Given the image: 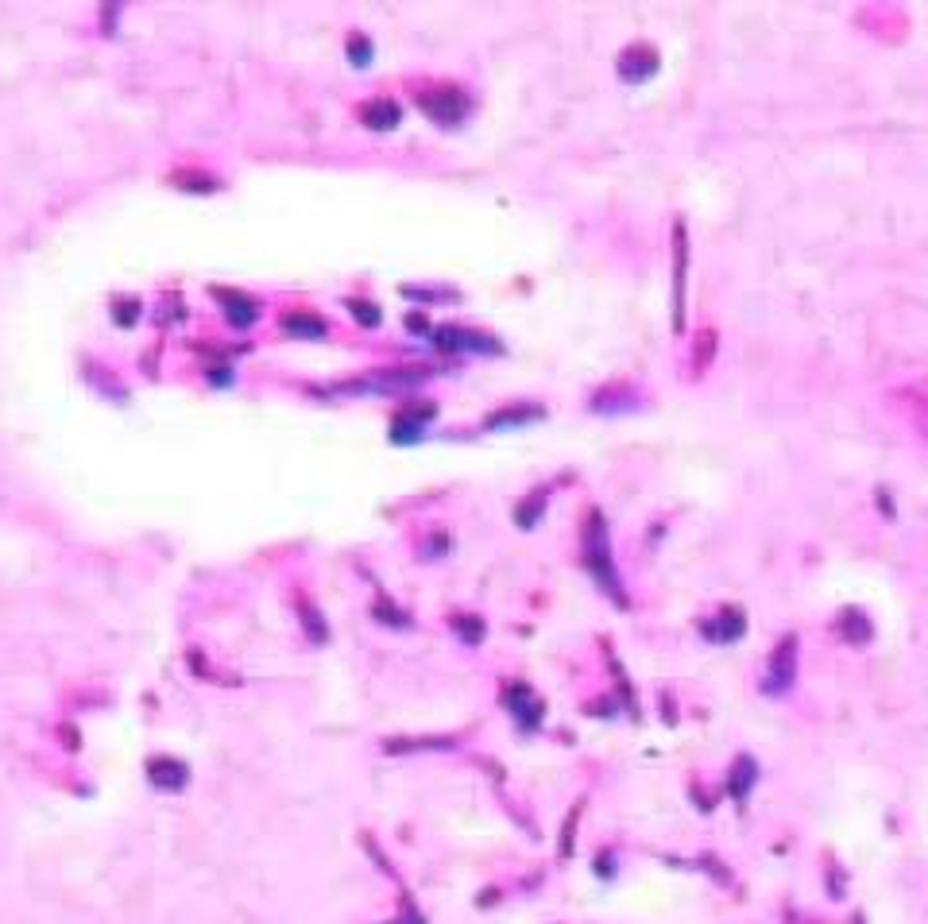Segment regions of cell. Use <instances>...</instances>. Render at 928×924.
I'll return each instance as SVG.
<instances>
[{"mask_svg": "<svg viewBox=\"0 0 928 924\" xmlns=\"http://www.w3.org/2000/svg\"><path fill=\"white\" fill-rule=\"evenodd\" d=\"M584 569L600 580V588L608 592L611 600L619 607H627V592L615 577V557H611V538H608V522L600 511H588L584 515Z\"/></svg>", "mask_w": 928, "mask_h": 924, "instance_id": "1", "label": "cell"}, {"mask_svg": "<svg viewBox=\"0 0 928 924\" xmlns=\"http://www.w3.org/2000/svg\"><path fill=\"white\" fill-rule=\"evenodd\" d=\"M797 669H801V658H797V635H785L770 662H766V681H762V693L770 696H785L793 685H797Z\"/></svg>", "mask_w": 928, "mask_h": 924, "instance_id": "2", "label": "cell"}, {"mask_svg": "<svg viewBox=\"0 0 928 924\" xmlns=\"http://www.w3.org/2000/svg\"><path fill=\"white\" fill-rule=\"evenodd\" d=\"M418 109L430 116L441 128H457L464 116H468V97H464L457 86H437L418 93Z\"/></svg>", "mask_w": 928, "mask_h": 924, "instance_id": "3", "label": "cell"}, {"mask_svg": "<svg viewBox=\"0 0 928 924\" xmlns=\"http://www.w3.org/2000/svg\"><path fill=\"white\" fill-rule=\"evenodd\" d=\"M503 708L519 720V727H526V731H534L538 723H542V716H546V704L534 696V689L526 685V681H511L507 689H503Z\"/></svg>", "mask_w": 928, "mask_h": 924, "instance_id": "4", "label": "cell"}, {"mask_svg": "<svg viewBox=\"0 0 928 924\" xmlns=\"http://www.w3.org/2000/svg\"><path fill=\"white\" fill-rule=\"evenodd\" d=\"M658 66H662L658 51L646 47V43H635V47H627V51L619 55V78H623L627 86H642V82H650V78L658 74Z\"/></svg>", "mask_w": 928, "mask_h": 924, "instance_id": "5", "label": "cell"}, {"mask_svg": "<svg viewBox=\"0 0 928 924\" xmlns=\"http://www.w3.org/2000/svg\"><path fill=\"white\" fill-rule=\"evenodd\" d=\"M213 298L217 302H225L221 306V314H225V321H229L232 329H248V325H256V318H260V298H252V294H244V290H217L213 287Z\"/></svg>", "mask_w": 928, "mask_h": 924, "instance_id": "6", "label": "cell"}, {"mask_svg": "<svg viewBox=\"0 0 928 924\" xmlns=\"http://www.w3.org/2000/svg\"><path fill=\"white\" fill-rule=\"evenodd\" d=\"M147 781L159 789V793H182L190 785V766L178 762L171 754H159L147 762Z\"/></svg>", "mask_w": 928, "mask_h": 924, "instance_id": "7", "label": "cell"}, {"mask_svg": "<svg viewBox=\"0 0 928 924\" xmlns=\"http://www.w3.org/2000/svg\"><path fill=\"white\" fill-rule=\"evenodd\" d=\"M360 124L372 132H395L403 124V105L395 97H372L360 105Z\"/></svg>", "mask_w": 928, "mask_h": 924, "instance_id": "8", "label": "cell"}, {"mask_svg": "<svg viewBox=\"0 0 928 924\" xmlns=\"http://www.w3.org/2000/svg\"><path fill=\"white\" fill-rule=\"evenodd\" d=\"M542 418H546V406L511 403V406H503V410H495V414H488V418H484V430H522V426L542 422Z\"/></svg>", "mask_w": 928, "mask_h": 924, "instance_id": "9", "label": "cell"}, {"mask_svg": "<svg viewBox=\"0 0 928 924\" xmlns=\"http://www.w3.org/2000/svg\"><path fill=\"white\" fill-rule=\"evenodd\" d=\"M685 267H689V244H685V225H677V248H673V329H685Z\"/></svg>", "mask_w": 928, "mask_h": 924, "instance_id": "10", "label": "cell"}, {"mask_svg": "<svg viewBox=\"0 0 928 924\" xmlns=\"http://www.w3.org/2000/svg\"><path fill=\"white\" fill-rule=\"evenodd\" d=\"M836 635H840L847 646H867L870 638H874V623H870L867 611L847 607V611H840V619H836Z\"/></svg>", "mask_w": 928, "mask_h": 924, "instance_id": "11", "label": "cell"}, {"mask_svg": "<svg viewBox=\"0 0 928 924\" xmlns=\"http://www.w3.org/2000/svg\"><path fill=\"white\" fill-rule=\"evenodd\" d=\"M700 631H704V638H712V642H735V638L747 631V611L727 607V611H720L712 623H704Z\"/></svg>", "mask_w": 928, "mask_h": 924, "instance_id": "12", "label": "cell"}, {"mask_svg": "<svg viewBox=\"0 0 928 924\" xmlns=\"http://www.w3.org/2000/svg\"><path fill=\"white\" fill-rule=\"evenodd\" d=\"M283 329L290 337H302V341H325L329 337V325L321 314H310V310H290L283 314Z\"/></svg>", "mask_w": 928, "mask_h": 924, "instance_id": "13", "label": "cell"}, {"mask_svg": "<svg viewBox=\"0 0 928 924\" xmlns=\"http://www.w3.org/2000/svg\"><path fill=\"white\" fill-rule=\"evenodd\" d=\"M468 333H472V329H461V325H437L434 333H430V345H434L437 352H445V356L468 352Z\"/></svg>", "mask_w": 928, "mask_h": 924, "instance_id": "14", "label": "cell"}, {"mask_svg": "<svg viewBox=\"0 0 928 924\" xmlns=\"http://www.w3.org/2000/svg\"><path fill=\"white\" fill-rule=\"evenodd\" d=\"M171 182L178 190H190V194H217V190H221V178L202 174V171H178V174H171Z\"/></svg>", "mask_w": 928, "mask_h": 924, "instance_id": "15", "label": "cell"}, {"mask_svg": "<svg viewBox=\"0 0 928 924\" xmlns=\"http://www.w3.org/2000/svg\"><path fill=\"white\" fill-rule=\"evenodd\" d=\"M754 778H758V770H754V758H739V762H735V770H731V797H735L739 805L751 797Z\"/></svg>", "mask_w": 928, "mask_h": 924, "instance_id": "16", "label": "cell"}, {"mask_svg": "<svg viewBox=\"0 0 928 924\" xmlns=\"http://www.w3.org/2000/svg\"><path fill=\"white\" fill-rule=\"evenodd\" d=\"M345 51H348V62H352L356 70H364V66H372V62H376V43H372L364 31H352V35H348Z\"/></svg>", "mask_w": 928, "mask_h": 924, "instance_id": "17", "label": "cell"}, {"mask_svg": "<svg viewBox=\"0 0 928 924\" xmlns=\"http://www.w3.org/2000/svg\"><path fill=\"white\" fill-rule=\"evenodd\" d=\"M542 511H546V491H534L530 499H522V503H519V511H515V522H519L522 530H530V526H538Z\"/></svg>", "mask_w": 928, "mask_h": 924, "instance_id": "18", "label": "cell"}, {"mask_svg": "<svg viewBox=\"0 0 928 924\" xmlns=\"http://www.w3.org/2000/svg\"><path fill=\"white\" fill-rule=\"evenodd\" d=\"M453 631H457L468 646H480V642H484V619H480V615H453Z\"/></svg>", "mask_w": 928, "mask_h": 924, "instance_id": "19", "label": "cell"}, {"mask_svg": "<svg viewBox=\"0 0 928 924\" xmlns=\"http://www.w3.org/2000/svg\"><path fill=\"white\" fill-rule=\"evenodd\" d=\"M372 615H376L379 623H387V627H410V615H406L403 607H395L387 596H379L376 604H372Z\"/></svg>", "mask_w": 928, "mask_h": 924, "instance_id": "20", "label": "cell"}, {"mask_svg": "<svg viewBox=\"0 0 928 924\" xmlns=\"http://www.w3.org/2000/svg\"><path fill=\"white\" fill-rule=\"evenodd\" d=\"M345 306H348V314H352V318L360 321L364 329H376L379 321H383V314H379V306H376V302H364V298H348Z\"/></svg>", "mask_w": 928, "mask_h": 924, "instance_id": "21", "label": "cell"}, {"mask_svg": "<svg viewBox=\"0 0 928 924\" xmlns=\"http://www.w3.org/2000/svg\"><path fill=\"white\" fill-rule=\"evenodd\" d=\"M136 318H140V302H136V298H124V302H116L113 306L116 325H136Z\"/></svg>", "mask_w": 928, "mask_h": 924, "instance_id": "22", "label": "cell"}, {"mask_svg": "<svg viewBox=\"0 0 928 924\" xmlns=\"http://www.w3.org/2000/svg\"><path fill=\"white\" fill-rule=\"evenodd\" d=\"M577 820H580V805L573 812H569V820H565V843H561V855H573V828H577Z\"/></svg>", "mask_w": 928, "mask_h": 924, "instance_id": "23", "label": "cell"}]
</instances>
